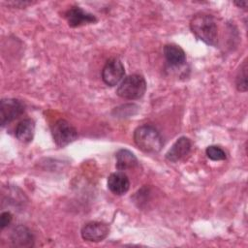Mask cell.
Instances as JSON below:
<instances>
[{
    "label": "cell",
    "mask_w": 248,
    "mask_h": 248,
    "mask_svg": "<svg viewBox=\"0 0 248 248\" xmlns=\"http://www.w3.org/2000/svg\"><path fill=\"white\" fill-rule=\"evenodd\" d=\"M146 90V81L141 75L134 74L125 78L118 86L116 93L119 97L127 100L141 98Z\"/></svg>",
    "instance_id": "obj_3"
},
{
    "label": "cell",
    "mask_w": 248,
    "mask_h": 248,
    "mask_svg": "<svg viewBox=\"0 0 248 248\" xmlns=\"http://www.w3.org/2000/svg\"><path fill=\"white\" fill-rule=\"evenodd\" d=\"M15 134L16 139L21 142L27 143L32 141L35 134V122L30 118L21 120L17 124Z\"/></svg>",
    "instance_id": "obj_13"
},
{
    "label": "cell",
    "mask_w": 248,
    "mask_h": 248,
    "mask_svg": "<svg viewBox=\"0 0 248 248\" xmlns=\"http://www.w3.org/2000/svg\"><path fill=\"white\" fill-rule=\"evenodd\" d=\"M108 188L114 195H124L130 188V180L122 171L113 172L108 178Z\"/></svg>",
    "instance_id": "obj_10"
},
{
    "label": "cell",
    "mask_w": 248,
    "mask_h": 248,
    "mask_svg": "<svg viewBox=\"0 0 248 248\" xmlns=\"http://www.w3.org/2000/svg\"><path fill=\"white\" fill-rule=\"evenodd\" d=\"M192 33L206 45L216 46L218 44V26L211 15L196 14L190 20Z\"/></svg>",
    "instance_id": "obj_1"
},
{
    "label": "cell",
    "mask_w": 248,
    "mask_h": 248,
    "mask_svg": "<svg viewBox=\"0 0 248 248\" xmlns=\"http://www.w3.org/2000/svg\"><path fill=\"white\" fill-rule=\"evenodd\" d=\"M206 156L212 161H223L227 158V154L223 148L218 145H209L205 149Z\"/></svg>",
    "instance_id": "obj_16"
},
{
    "label": "cell",
    "mask_w": 248,
    "mask_h": 248,
    "mask_svg": "<svg viewBox=\"0 0 248 248\" xmlns=\"http://www.w3.org/2000/svg\"><path fill=\"white\" fill-rule=\"evenodd\" d=\"M69 26L78 27L81 25L94 23L97 21V18L94 15L82 10L79 7H72L66 11L64 15Z\"/></svg>",
    "instance_id": "obj_8"
},
{
    "label": "cell",
    "mask_w": 248,
    "mask_h": 248,
    "mask_svg": "<svg viewBox=\"0 0 248 248\" xmlns=\"http://www.w3.org/2000/svg\"><path fill=\"white\" fill-rule=\"evenodd\" d=\"M11 241L16 247H32L34 245L33 234L28 228L22 225H19L13 230Z\"/></svg>",
    "instance_id": "obj_11"
},
{
    "label": "cell",
    "mask_w": 248,
    "mask_h": 248,
    "mask_svg": "<svg viewBox=\"0 0 248 248\" xmlns=\"http://www.w3.org/2000/svg\"><path fill=\"white\" fill-rule=\"evenodd\" d=\"M116 169L119 170H126L129 169H133L138 165V159L128 149H119L116 154Z\"/></svg>",
    "instance_id": "obj_14"
},
{
    "label": "cell",
    "mask_w": 248,
    "mask_h": 248,
    "mask_svg": "<svg viewBox=\"0 0 248 248\" xmlns=\"http://www.w3.org/2000/svg\"><path fill=\"white\" fill-rule=\"evenodd\" d=\"M233 3H234V5H236L238 8H243V9H245V8L247 7V4H248V2H247L246 0H243V1H234Z\"/></svg>",
    "instance_id": "obj_19"
},
{
    "label": "cell",
    "mask_w": 248,
    "mask_h": 248,
    "mask_svg": "<svg viewBox=\"0 0 248 248\" xmlns=\"http://www.w3.org/2000/svg\"><path fill=\"white\" fill-rule=\"evenodd\" d=\"M24 104L17 99H2L0 102L1 125L5 126L6 124L16 119L24 112Z\"/></svg>",
    "instance_id": "obj_5"
},
{
    "label": "cell",
    "mask_w": 248,
    "mask_h": 248,
    "mask_svg": "<svg viewBox=\"0 0 248 248\" xmlns=\"http://www.w3.org/2000/svg\"><path fill=\"white\" fill-rule=\"evenodd\" d=\"M9 5H15L16 7H19V8H24L25 6H27V5H30V4H32L31 2H29V1H16V2H9L8 3Z\"/></svg>",
    "instance_id": "obj_18"
},
{
    "label": "cell",
    "mask_w": 248,
    "mask_h": 248,
    "mask_svg": "<svg viewBox=\"0 0 248 248\" xmlns=\"http://www.w3.org/2000/svg\"><path fill=\"white\" fill-rule=\"evenodd\" d=\"M12 219H13V215L11 214V212H9V211L2 212L1 216H0V228H1V230L5 229L7 226H9L12 222Z\"/></svg>",
    "instance_id": "obj_17"
},
{
    "label": "cell",
    "mask_w": 248,
    "mask_h": 248,
    "mask_svg": "<svg viewBox=\"0 0 248 248\" xmlns=\"http://www.w3.org/2000/svg\"><path fill=\"white\" fill-rule=\"evenodd\" d=\"M235 86L238 91L245 92L247 90V61L246 59L241 64L236 78H235Z\"/></svg>",
    "instance_id": "obj_15"
},
{
    "label": "cell",
    "mask_w": 248,
    "mask_h": 248,
    "mask_svg": "<svg viewBox=\"0 0 248 248\" xmlns=\"http://www.w3.org/2000/svg\"><path fill=\"white\" fill-rule=\"evenodd\" d=\"M125 76V69L118 58L107 61L102 70V79L108 86L117 85Z\"/></svg>",
    "instance_id": "obj_6"
},
{
    "label": "cell",
    "mask_w": 248,
    "mask_h": 248,
    "mask_svg": "<svg viewBox=\"0 0 248 248\" xmlns=\"http://www.w3.org/2000/svg\"><path fill=\"white\" fill-rule=\"evenodd\" d=\"M136 145L145 153H157L163 147V139L158 130L151 125L139 126L134 132Z\"/></svg>",
    "instance_id": "obj_2"
},
{
    "label": "cell",
    "mask_w": 248,
    "mask_h": 248,
    "mask_svg": "<svg viewBox=\"0 0 248 248\" xmlns=\"http://www.w3.org/2000/svg\"><path fill=\"white\" fill-rule=\"evenodd\" d=\"M164 55L168 63L171 66H180L186 61L185 51L179 46L173 44H169L164 46Z\"/></svg>",
    "instance_id": "obj_12"
},
{
    "label": "cell",
    "mask_w": 248,
    "mask_h": 248,
    "mask_svg": "<svg viewBox=\"0 0 248 248\" xmlns=\"http://www.w3.org/2000/svg\"><path fill=\"white\" fill-rule=\"evenodd\" d=\"M51 134L54 142L60 147L70 144L78 138L76 128L65 119H59L53 124Z\"/></svg>",
    "instance_id": "obj_4"
},
{
    "label": "cell",
    "mask_w": 248,
    "mask_h": 248,
    "mask_svg": "<svg viewBox=\"0 0 248 248\" xmlns=\"http://www.w3.org/2000/svg\"><path fill=\"white\" fill-rule=\"evenodd\" d=\"M109 233V227L104 222L93 221L85 224L81 231V237L86 241L99 242L104 240Z\"/></svg>",
    "instance_id": "obj_7"
},
{
    "label": "cell",
    "mask_w": 248,
    "mask_h": 248,
    "mask_svg": "<svg viewBox=\"0 0 248 248\" xmlns=\"http://www.w3.org/2000/svg\"><path fill=\"white\" fill-rule=\"evenodd\" d=\"M192 142L190 139L186 137H181L172 144V146L168 150L165 157L168 161L175 163L184 157H186L191 151Z\"/></svg>",
    "instance_id": "obj_9"
}]
</instances>
